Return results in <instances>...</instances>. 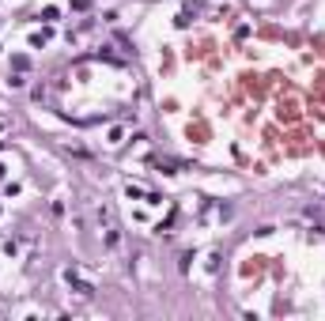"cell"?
I'll return each instance as SVG.
<instances>
[{
  "label": "cell",
  "mask_w": 325,
  "mask_h": 321,
  "mask_svg": "<svg viewBox=\"0 0 325 321\" xmlns=\"http://www.w3.org/2000/svg\"><path fill=\"white\" fill-rule=\"evenodd\" d=\"M65 280H68V283H72V287L80 291V295H91V283H83V280H80L76 272H72V268H68V272H65Z\"/></svg>",
  "instance_id": "1"
}]
</instances>
